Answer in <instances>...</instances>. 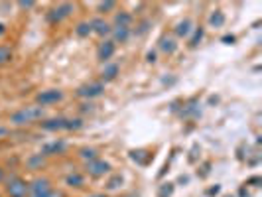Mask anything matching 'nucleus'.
I'll list each match as a JSON object with an SVG mask.
<instances>
[{"label":"nucleus","mask_w":262,"mask_h":197,"mask_svg":"<svg viewBox=\"0 0 262 197\" xmlns=\"http://www.w3.org/2000/svg\"><path fill=\"white\" fill-rule=\"evenodd\" d=\"M46 117V108L39 105H28L22 106L18 111H14L10 115V122L14 126H26V124H32V122H38Z\"/></svg>","instance_id":"f257e3e1"},{"label":"nucleus","mask_w":262,"mask_h":197,"mask_svg":"<svg viewBox=\"0 0 262 197\" xmlns=\"http://www.w3.org/2000/svg\"><path fill=\"white\" fill-rule=\"evenodd\" d=\"M223 41H231V43H233V41H235V38H233V36H225Z\"/></svg>","instance_id":"c756f323"},{"label":"nucleus","mask_w":262,"mask_h":197,"mask_svg":"<svg viewBox=\"0 0 262 197\" xmlns=\"http://www.w3.org/2000/svg\"><path fill=\"white\" fill-rule=\"evenodd\" d=\"M83 176L81 173H71V176H67V185H71V187H83Z\"/></svg>","instance_id":"6ab92c4d"},{"label":"nucleus","mask_w":262,"mask_h":197,"mask_svg":"<svg viewBox=\"0 0 262 197\" xmlns=\"http://www.w3.org/2000/svg\"><path fill=\"white\" fill-rule=\"evenodd\" d=\"M130 22H132V16L128 12H120V14H117V18H115L117 28H130Z\"/></svg>","instance_id":"dca6fc26"},{"label":"nucleus","mask_w":262,"mask_h":197,"mask_svg":"<svg viewBox=\"0 0 262 197\" xmlns=\"http://www.w3.org/2000/svg\"><path fill=\"white\" fill-rule=\"evenodd\" d=\"M89 24H91V32H95L97 36H108V34L113 32L111 24L105 22L103 18H95V20H91Z\"/></svg>","instance_id":"9b49d317"},{"label":"nucleus","mask_w":262,"mask_h":197,"mask_svg":"<svg viewBox=\"0 0 262 197\" xmlns=\"http://www.w3.org/2000/svg\"><path fill=\"white\" fill-rule=\"evenodd\" d=\"M118 73V65L117 63H105V69H103V81H113Z\"/></svg>","instance_id":"2eb2a0df"},{"label":"nucleus","mask_w":262,"mask_h":197,"mask_svg":"<svg viewBox=\"0 0 262 197\" xmlns=\"http://www.w3.org/2000/svg\"><path fill=\"white\" fill-rule=\"evenodd\" d=\"M108 170H111V164L105 162V160H101V158L87 162V173L91 178H103L105 173H108Z\"/></svg>","instance_id":"423d86ee"},{"label":"nucleus","mask_w":262,"mask_h":197,"mask_svg":"<svg viewBox=\"0 0 262 197\" xmlns=\"http://www.w3.org/2000/svg\"><path fill=\"white\" fill-rule=\"evenodd\" d=\"M12 55L14 53L10 46H0V67L10 63V61H12Z\"/></svg>","instance_id":"4468645a"},{"label":"nucleus","mask_w":262,"mask_h":197,"mask_svg":"<svg viewBox=\"0 0 262 197\" xmlns=\"http://www.w3.org/2000/svg\"><path fill=\"white\" fill-rule=\"evenodd\" d=\"M63 99V93L59 91V89H46V91L38 93V97H36V101H38L39 106H50V105H55V103H59Z\"/></svg>","instance_id":"39448f33"},{"label":"nucleus","mask_w":262,"mask_h":197,"mask_svg":"<svg viewBox=\"0 0 262 197\" xmlns=\"http://www.w3.org/2000/svg\"><path fill=\"white\" fill-rule=\"evenodd\" d=\"M160 48H162V52H166V53H173L176 52V41L171 38H164L162 41H160Z\"/></svg>","instance_id":"a211bd4d"},{"label":"nucleus","mask_w":262,"mask_h":197,"mask_svg":"<svg viewBox=\"0 0 262 197\" xmlns=\"http://www.w3.org/2000/svg\"><path fill=\"white\" fill-rule=\"evenodd\" d=\"M4 180H6V173H4V168H2V166H0V184H2V182H4Z\"/></svg>","instance_id":"cd10ccee"},{"label":"nucleus","mask_w":262,"mask_h":197,"mask_svg":"<svg viewBox=\"0 0 262 197\" xmlns=\"http://www.w3.org/2000/svg\"><path fill=\"white\" fill-rule=\"evenodd\" d=\"M75 34H77L79 38L89 36V34H91V24H89V22H81V24L75 28Z\"/></svg>","instance_id":"aec40b11"},{"label":"nucleus","mask_w":262,"mask_h":197,"mask_svg":"<svg viewBox=\"0 0 262 197\" xmlns=\"http://www.w3.org/2000/svg\"><path fill=\"white\" fill-rule=\"evenodd\" d=\"M225 22V16L221 10H215V14H211V24L217 28V26H223Z\"/></svg>","instance_id":"412c9836"},{"label":"nucleus","mask_w":262,"mask_h":197,"mask_svg":"<svg viewBox=\"0 0 262 197\" xmlns=\"http://www.w3.org/2000/svg\"><path fill=\"white\" fill-rule=\"evenodd\" d=\"M111 34L115 36V39H113L115 43H117V41H120V43H124L126 39L130 38V28H115V30H113Z\"/></svg>","instance_id":"ddd939ff"},{"label":"nucleus","mask_w":262,"mask_h":197,"mask_svg":"<svg viewBox=\"0 0 262 197\" xmlns=\"http://www.w3.org/2000/svg\"><path fill=\"white\" fill-rule=\"evenodd\" d=\"M193 32V24H191V20H182L180 24H178V28H176V34L180 36V38H187L189 34Z\"/></svg>","instance_id":"f8f14e48"},{"label":"nucleus","mask_w":262,"mask_h":197,"mask_svg":"<svg viewBox=\"0 0 262 197\" xmlns=\"http://www.w3.org/2000/svg\"><path fill=\"white\" fill-rule=\"evenodd\" d=\"M171 191H173V187H171V184H166V187L162 189V193H160V197H170L171 195Z\"/></svg>","instance_id":"393cba45"},{"label":"nucleus","mask_w":262,"mask_h":197,"mask_svg":"<svg viewBox=\"0 0 262 197\" xmlns=\"http://www.w3.org/2000/svg\"><path fill=\"white\" fill-rule=\"evenodd\" d=\"M4 32H6V28H4V26H2V24H0V36H2Z\"/></svg>","instance_id":"7c9ffc66"},{"label":"nucleus","mask_w":262,"mask_h":197,"mask_svg":"<svg viewBox=\"0 0 262 197\" xmlns=\"http://www.w3.org/2000/svg\"><path fill=\"white\" fill-rule=\"evenodd\" d=\"M71 12H73V4L66 2V4H59L57 8H52L50 14H48V20H50L52 24H59V22H61V20H66Z\"/></svg>","instance_id":"6e6552de"},{"label":"nucleus","mask_w":262,"mask_h":197,"mask_svg":"<svg viewBox=\"0 0 262 197\" xmlns=\"http://www.w3.org/2000/svg\"><path fill=\"white\" fill-rule=\"evenodd\" d=\"M79 156L83 158V160H87V162H91V160H97L99 154H97L95 148H81V150H79Z\"/></svg>","instance_id":"f3484780"},{"label":"nucleus","mask_w":262,"mask_h":197,"mask_svg":"<svg viewBox=\"0 0 262 197\" xmlns=\"http://www.w3.org/2000/svg\"><path fill=\"white\" fill-rule=\"evenodd\" d=\"M115 50H117V43H115L113 39H105V41L99 46V50H97V57H99L101 61L108 63V59L115 55Z\"/></svg>","instance_id":"1a4fd4ad"},{"label":"nucleus","mask_w":262,"mask_h":197,"mask_svg":"<svg viewBox=\"0 0 262 197\" xmlns=\"http://www.w3.org/2000/svg\"><path fill=\"white\" fill-rule=\"evenodd\" d=\"M34 4H36V2H32V0H26V2H18V6H20V8H32Z\"/></svg>","instance_id":"a878e982"},{"label":"nucleus","mask_w":262,"mask_h":197,"mask_svg":"<svg viewBox=\"0 0 262 197\" xmlns=\"http://www.w3.org/2000/svg\"><path fill=\"white\" fill-rule=\"evenodd\" d=\"M118 182H120V184H122V178H120V176H117V178H115V180H113V182H111V184H108V187H111V189H115V187H118Z\"/></svg>","instance_id":"bb28decb"},{"label":"nucleus","mask_w":262,"mask_h":197,"mask_svg":"<svg viewBox=\"0 0 262 197\" xmlns=\"http://www.w3.org/2000/svg\"><path fill=\"white\" fill-rule=\"evenodd\" d=\"M117 6V2H113V0H106V2H101L97 8H99V12H108V10H113Z\"/></svg>","instance_id":"b1692460"},{"label":"nucleus","mask_w":262,"mask_h":197,"mask_svg":"<svg viewBox=\"0 0 262 197\" xmlns=\"http://www.w3.org/2000/svg\"><path fill=\"white\" fill-rule=\"evenodd\" d=\"M50 197H66V195H63L61 191H55V189H53V191H52V195H50Z\"/></svg>","instance_id":"c85d7f7f"},{"label":"nucleus","mask_w":262,"mask_h":197,"mask_svg":"<svg viewBox=\"0 0 262 197\" xmlns=\"http://www.w3.org/2000/svg\"><path fill=\"white\" fill-rule=\"evenodd\" d=\"M201 38H203V28L199 26V28H195V32H193V38L189 39V46H191V48H195L197 41H201Z\"/></svg>","instance_id":"5701e85b"},{"label":"nucleus","mask_w":262,"mask_h":197,"mask_svg":"<svg viewBox=\"0 0 262 197\" xmlns=\"http://www.w3.org/2000/svg\"><path fill=\"white\" fill-rule=\"evenodd\" d=\"M4 193L6 197H26L28 195V182L22 176H10L4 182Z\"/></svg>","instance_id":"f03ea898"},{"label":"nucleus","mask_w":262,"mask_h":197,"mask_svg":"<svg viewBox=\"0 0 262 197\" xmlns=\"http://www.w3.org/2000/svg\"><path fill=\"white\" fill-rule=\"evenodd\" d=\"M28 166H30L32 170H38L39 166H43V156L38 154V156H34L32 160H28Z\"/></svg>","instance_id":"4be33fe9"},{"label":"nucleus","mask_w":262,"mask_h":197,"mask_svg":"<svg viewBox=\"0 0 262 197\" xmlns=\"http://www.w3.org/2000/svg\"><path fill=\"white\" fill-rule=\"evenodd\" d=\"M53 191V185L48 178L39 176L28 182V195L26 197H50Z\"/></svg>","instance_id":"20e7f679"},{"label":"nucleus","mask_w":262,"mask_h":197,"mask_svg":"<svg viewBox=\"0 0 262 197\" xmlns=\"http://www.w3.org/2000/svg\"><path fill=\"white\" fill-rule=\"evenodd\" d=\"M66 150V142L63 140H53V142H50V144H46L43 148H41V156H55V154H61Z\"/></svg>","instance_id":"9d476101"},{"label":"nucleus","mask_w":262,"mask_h":197,"mask_svg":"<svg viewBox=\"0 0 262 197\" xmlns=\"http://www.w3.org/2000/svg\"><path fill=\"white\" fill-rule=\"evenodd\" d=\"M103 91H105V85L101 81H93V83H87V85L79 87L77 95L83 97V99H95V97L103 95Z\"/></svg>","instance_id":"0eeeda50"},{"label":"nucleus","mask_w":262,"mask_h":197,"mask_svg":"<svg viewBox=\"0 0 262 197\" xmlns=\"http://www.w3.org/2000/svg\"><path fill=\"white\" fill-rule=\"evenodd\" d=\"M91 197H106V195H91Z\"/></svg>","instance_id":"473e14b6"},{"label":"nucleus","mask_w":262,"mask_h":197,"mask_svg":"<svg viewBox=\"0 0 262 197\" xmlns=\"http://www.w3.org/2000/svg\"><path fill=\"white\" fill-rule=\"evenodd\" d=\"M43 130H77L81 128V120L79 118H52V120H43L41 122Z\"/></svg>","instance_id":"7ed1b4c3"},{"label":"nucleus","mask_w":262,"mask_h":197,"mask_svg":"<svg viewBox=\"0 0 262 197\" xmlns=\"http://www.w3.org/2000/svg\"><path fill=\"white\" fill-rule=\"evenodd\" d=\"M6 132H8V130H6V128H0V136H4Z\"/></svg>","instance_id":"2f4dec72"}]
</instances>
